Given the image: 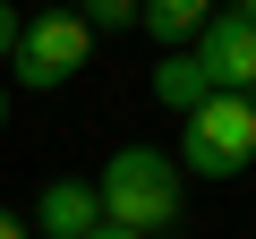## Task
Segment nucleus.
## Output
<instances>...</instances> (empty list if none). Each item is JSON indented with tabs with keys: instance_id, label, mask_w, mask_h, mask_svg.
I'll list each match as a JSON object with an SVG mask.
<instances>
[{
	"instance_id": "0eeeda50",
	"label": "nucleus",
	"mask_w": 256,
	"mask_h": 239,
	"mask_svg": "<svg viewBox=\"0 0 256 239\" xmlns=\"http://www.w3.org/2000/svg\"><path fill=\"white\" fill-rule=\"evenodd\" d=\"M205 0H137V34H154L162 52H188L196 34H205Z\"/></svg>"
},
{
	"instance_id": "39448f33",
	"label": "nucleus",
	"mask_w": 256,
	"mask_h": 239,
	"mask_svg": "<svg viewBox=\"0 0 256 239\" xmlns=\"http://www.w3.org/2000/svg\"><path fill=\"white\" fill-rule=\"evenodd\" d=\"M34 230H43V239H94V230H102L94 180H52V188L34 196Z\"/></svg>"
},
{
	"instance_id": "6e6552de",
	"label": "nucleus",
	"mask_w": 256,
	"mask_h": 239,
	"mask_svg": "<svg viewBox=\"0 0 256 239\" xmlns=\"http://www.w3.org/2000/svg\"><path fill=\"white\" fill-rule=\"evenodd\" d=\"M77 26H86V34H128V26H137V0H86Z\"/></svg>"
},
{
	"instance_id": "4468645a",
	"label": "nucleus",
	"mask_w": 256,
	"mask_h": 239,
	"mask_svg": "<svg viewBox=\"0 0 256 239\" xmlns=\"http://www.w3.org/2000/svg\"><path fill=\"white\" fill-rule=\"evenodd\" d=\"M239 102H248V111H256V86H248V94H239Z\"/></svg>"
},
{
	"instance_id": "9d476101",
	"label": "nucleus",
	"mask_w": 256,
	"mask_h": 239,
	"mask_svg": "<svg viewBox=\"0 0 256 239\" xmlns=\"http://www.w3.org/2000/svg\"><path fill=\"white\" fill-rule=\"evenodd\" d=\"M0 239H26V222H18V214H0Z\"/></svg>"
},
{
	"instance_id": "423d86ee",
	"label": "nucleus",
	"mask_w": 256,
	"mask_h": 239,
	"mask_svg": "<svg viewBox=\"0 0 256 239\" xmlns=\"http://www.w3.org/2000/svg\"><path fill=\"white\" fill-rule=\"evenodd\" d=\"M146 94H154L171 120H196V111L214 102V77L196 68V52H162V60H154V77H146Z\"/></svg>"
},
{
	"instance_id": "f03ea898",
	"label": "nucleus",
	"mask_w": 256,
	"mask_h": 239,
	"mask_svg": "<svg viewBox=\"0 0 256 239\" xmlns=\"http://www.w3.org/2000/svg\"><path fill=\"white\" fill-rule=\"evenodd\" d=\"M180 180H239L256 171V111L239 94H214L196 120H180Z\"/></svg>"
},
{
	"instance_id": "1a4fd4ad",
	"label": "nucleus",
	"mask_w": 256,
	"mask_h": 239,
	"mask_svg": "<svg viewBox=\"0 0 256 239\" xmlns=\"http://www.w3.org/2000/svg\"><path fill=\"white\" fill-rule=\"evenodd\" d=\"M18 26H26V18L9 9V0H0V68H9V43H18Z\"/></svg>"
},
{
	"instance_id": "7ed1b4c3",
	"label": "nucleus",
	"mask_w": 256,
	"mask_h": 239,
	"mask_svg": "<svg viewBox=\"0 0 256 239\" xmlns=\"http://www.w3.org/2000/svg\"><path fill=\"white\" fill-rule=\"evenodd\" d=\"M86 60H94V34L77 26V9H43V18H26L18 43H9V77H18L26 94H60Z\"/></svg>"
},
{
	"instance_id": "9b49d317",
	"label": "nucleus",
	"mask_w": 256,
	"mask_h": 239,
	"mask_svg": "<svg viewBox=\"0 0 256 239\" xmlns=\"http://www.w3.org/2000/svg\"><path fill=\"white\" fill-rule=\"evenodd\" d=\"M94 239H137V230H120V222H102V230H94Z\"/></svg>"
},
{
	"instance_id": "ddd939ff",
	"label": "nucleus",
	"mask_w": 256,
	"mask_h": 239,
	"mask_svg": "<svg viewBox=\"0 0 256 239\" xmlns=\"http://www.w3.org/2000/svg\"><path fill=\"white\" fill-rule=\"evenodd\" d=\"M239 18H248V26H256V0H248V9H239Z\"/></svg>"
},
{
	"instance_id": "f8f14e48",
	"label": "nucleus",
	"mask_w": 256,
	"mask_h": 239,
	"mask_svg": "<svg viewBox=\"0 0 256 239\" xmlns=\"http://www.w3.org/2000/svg\"><path fill=\"white\" fill-rule=\"evenodd\" d=\"M0 128H9V86H0Z\"/></svg>"
},
{
	"instance_id": "20e7f679",
	"label": "nucleus",
	"mask_w": 256,
	"mask_h": 239,
	"mask_svg": "<svg viewBox=\"0 0 256 239\" xmlns=\"http://www.w3.org/2000/svg\"><path fill=\"white\" fill-rule=\"evenodd\" d=\"M188 52H196V68L214 77V94H248V86H256V26H248L239 9H214Z\"/></svg>"
},
{
	"instance_id": "f257e3e1",
	"label": "nucleus",
	"mask_w": 256,
	"mask_h": 239,
	"mask_svg": "<svg viewBox=\"0 0 256 239\" xmlns=\"http://www.w3.org/2000/svg\"><path fill=\"white\" fill-rule=\"evenodd\" d=\"M94 196H102V222L154 239V230H171V222H180V162H171L162 146H120V154L102 162Z\"/></svg>"
}]
</instances>
